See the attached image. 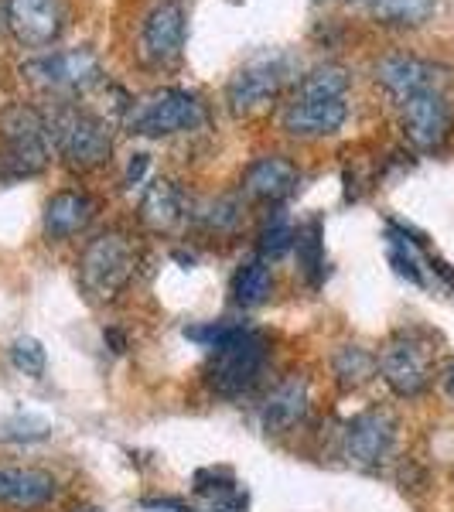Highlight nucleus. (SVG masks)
Instances as JSON below:
<instances>
[{
  "instance_id": "1",
  "label": "nucleus",
  "mask_w": 454,
  "mask_h": 512,
  "mask_svg": "<svg viewBox=\"0 0 454 512\" xmlns=\"http://www.w3.org/2000/svg\"><path fill=\"white\" fill-rule=\"evenodd\" d=\"M137 274V250L120 229L99 233L86 243L79 260V284L93 301H113Z\"/></svg>"
},
{
  "instance_id": "2",
  "label": "nucleus",
  "mask_w": 454,
  "mask_h": 512,
  "mask_svg": "<svg viewBox=\"0 0 454 512\" xmlns=\"http://www.w3.org/2000/svg\"><path fill=\"white\" fill-rule=\"evenodd\" d=\"M267 366V338L253 328L239 325L219 349H212L209 366H205V379L219 396H236L250 393L257 386V379Z\"/></svg>"
},
{
  "instance_id": "3",
  "label": "nucleus",
  "mask_w": 454,
  "mask_h": 512,
  "mask_svg": "<svg viewBox=\"0 0 454 512\" xmlns=\"http://www.w3.org/2000/svg\"><path fill=\"white\" fill-rule=\"evenodd\" d=\"M48 137H52L55 151L62 154V161L76 171H93L110 161L113 154L110 127L96 113L79 110V106H59L55 117L48 120Z\"/></svg>"
},
{
  "instance_id": "4",
  "label": "nucleus",
  "mask_w": 454,
  "mask_h": 512,
  "mask_svg": "<svg viewBox=\"0 0 454 512\" xmlns=\"http://www.w3.org/2000/svg\"><path fill=\"white\" fill-rule=\"evenodd\" d=\"M52 154L48 123L31 106H7L0 113V168L7 175L31 178L45 171Z\"/></svg>"
},
{
  "instance_id": "5",
  "label": "nucleus",
  "mask_w": 454,
  "mask_h": 512,
  "mask_svg": "<svg viewBox=\"0 0 454 512\" xmlns=\"http://www.w3.org/2000/svg\"><path fill=\"white\" fill-rule=\"evenodd\" d=\"M205 120L202 99L188 89H158L140 96L127 110V130L137 137H171L195 130Z\"/></svg>"
},
{
  "instance_id": "6",
  "label": "nucleus",
  "mask_w": 454,
  "mask_h": 512,
  "mask_svg": "<svg viewBox=\"0 0 454 512\" xmlns=\"http://www.w3.org/2000/svg\"><path fill=\"white\" fill-rule=\"evenodd\" d=\"M376 359H379V376H383V383L390 386L396 396H403V400H414V396H424L431 390L434 355H431V345L417 332H396Z\"/></svg>"
},
{
  "instance_id": "7",
  "label": "nucleus",
  "mask_w": 454,
  "mask_h": 512,
  "mask_svg": "<svg viewBox=\"0 0 454 512\" xmlns=\"http://www.w3.org/2000/svg\"><path fill=\"white\" fill-rule=\"evenodd\" d=\"M396 444V417L386 407L362 410L342 431V458L359 472H376L386 465Z\"/></svg>"
},
{
  "instance_id": "8",
  "label": "nucleus",
  "mask_w": 454,
  "mask_h": 512,
  "mask_svg": "<svg viewBox=\"0 0 454 512\" xmlns=\"http://www.w3.org/2000/svg\"><path fill=\"white\" fill-rule=\"evenodd\" d=\"M24 76L55 93H76V89H89L103 79L99 59L89 48H69V52L38 55V59L24 62Z\"/></svg>"
},
{
  "instance_id": "9",
  "label": "nucleus",
  "mask_w": 454,
  "mask_h": 512,
  "mask_svg": "<svg viewBox=\"0 0 454 512\" xmlns=\"http://www.w3.org/2000/svg\"><path fill=\"white\" fill-rule=\"evenodd\" d=\"M4 24L24 48H45L65 28V0H4Z\"/></svg>"
},
{
  "instance_id": "10",
  "label": "nucleus",
  "mask_w": 454,
  "mask_h": 512,
  "mask_svg": "<svg viewBox=\"0 0 454 512\" xmlns=\"http://www.w3.org/2000/svg\"><path fill=\"white\" fill-rule=\"evenodd\" d=\"M284 79H287V62L280 55H260V59L246 62L226 86L229 110L233 113L263 110L270 99H277Z\"/></svg>"
},
{
  "instance_id": "11",
  "label": "nucleus",
  "mask_w": 454,
  "mask_h": 512,
  "mask_svg": "<svg viewBox=\"0 0 454 512\" xmlns=\"http://www.w3.org/2000/svg\"><path fill=\"white\" fill-rule=\"evenodd\" d=\"M185 7L178 0H161L147 11L144 28H140V52L147 62L154 65H171L181 59V48H185Z\"/></svg>"
},
{
  "instance_id": "12",
  "label": "nucleus",
  "mask_w": 454,
  "mask_h": 512,
  "mask_svg": "<svg viewBox=\"0 0 454 512\" xmlns=\"http://www.w3.org/2000/svg\"><path fill=\"white\" fill-rule=\"evenodd\" d=\"M345 117H349V106L345 96L321 99V96H291V103L280 110V127L291 137L301 140H318L332 137L342 130Z\"/></svg>"
},
{
  "instance_id": "13",
  "label": "nucleus",
  "mask_w": 454,
  "mask_h": 512,
  "mask_svg": "<svg viewBox=\"0 0 454 512\" xmlns=\"http://www.w3.org/2000/svg\"><path fill=\"white\" fill-rule=\"evenodd\" d=\"M403 130H407L410 144L420 151H434L451 127V106L441 89H424V93L403 99Z\"/></svg>"
},
{
  "instance_id": "14",
  "label": "nucleus",
  "mask_w": 454,
  "mask_h": 512,
  "mask_svg": "<svg viewBox=\"0 0 454 512\" xmlns=\"http://www.w3.org/2000/svg\"><path fill=\"white\" fill-rule=\"evenodd\" d=\"M311 407V393H308V379L304 376H287L280 379L274 390L263 400V431L267 434H291L294 427L304 424Z\"/></svg>"
},
{
  "instance_id": "15",
  "label": "nucleus",
  "mask_w": 454,
  "mask_h": 512,
  "mask_svg": "<svg viewBox=\"0 0 454 512\" xmlns=\"http://www.w3.org/2000/svg\"><path fill=\"white\" fill-rule=\"evenodd\" d=\"M376 82L403 103L424 89H437V65L417 55H386L376 62Z\"/></svg>"
},
{
  "instance_id": "16",
  "label": "nucleus",
  "mask_w": 454,
  "mask_h": 512,
  "mask_svg": "<svg viewBox=\"0 0 454 512\" xmlns=\"http://www.w3.org/2000/svg\"><path fill=\"white\" fill-rule=\"evenodd\" d=\"M297 181H301V171H297L294 161L280 158V154H267V158H257L243 171V192L257 198V202H284L297 192Z\"/></svg>"
},
{
  "instance_id": "17",
  "label": "nucleus",
  "mask_w": 454,
  "mask_h": 512,
  "mask_svg": "<svg viewBox=\"0 0 454 512\" xmlns=\"http://www.w3.org/2000/svg\"><path fill=\"white\" fill-rule=\"evenodd\" d=\"M59 482L41 468L0 465V502L14 509H41L55 499Z\"/></svg>"
},
{
  "instance_id": "18",
  "label": "nucleus",
  "mask_w": 454,
  "mask_h": 512,
  "mask_svg": "<svg viewBox=\"0 0 454 512\" xmlns=\"http://www.w3.org/2000/svg\"><path fill=\"white\" fill-rule=\"evenodd\" d=\"M93 216H96L93 195L79 192V188L55 192L45 205V236L48 239H72L93 222Z\"/></svg>"
},
{
  "instance_id": "19",
  "label": "nucleus",
  "mask_w": 454,
  "mask_h": 512,
  "mask_svg": "<svg viewBox=\"0 0 454 512\" xmlns=\"http://www.w3.org/2000/svg\"><path fill=\"white\" fill-rule=\"evenodd\" d=\"M181 219H185V198H181L175 181H151L144 198H140V222L151 233H171V229H178Z\"/></svg>"
},
{
  "instance_id": "20",
  "label": "nucleus",
  "mask_w": 454,
  "mask_h": 512,
  "mask_svg": "<svg viewBox=\"0 0 454 512\" xmlns=\"http://www.w3.org/2000/svg\"><path fill=\"white\" fill-rule=\"evenodd\" d=\"M332 373L338 379V386L349 393L366 386L379 373V359L369 349H362V345H342L332 359Z\"/></svg>"
},
{
  "instance_id": "21",
  "label": "nucleus",
  "mask_w": 454,
  "mask_h": 512,
  "mask_svg": "<svg viewBox=\"0 0 454 512\" xmlns=\"http://www.w3.org/2000/svg\"><path fill=\"white\" fill-rule=\"evenodd\" d=\"M274 291V274H270L267 260H250L246 267L236 270L233 277V297L239 308H257Z\"/></svg>"
},
{
  "instance_id": "22",
  "label": "nucleus",
  "mask_w": 454,
  "mask_h": 512,
  "mask_svg": "<svg viewBox=\"0 0 454 512\" xmlns=\"http://www.w3.org/2000/svg\"><path fill=\"white\" fill-rule=\"evenodd\" d=\"M294 250H297V267H301L304 280H308L311 287H318L321 277H325V239H321V222H308V226L297 229Z\"/></svg>"
},
{
  "instance_id": "23",
  "label": "nucleus",
  "mask_w": 454,
  "mask_h": 512,
  "mask_svg": "<svg viewBox=\"0 0 454 512\" xmlns=\"http://www.w3.org/2000/svg\"><path fill=\"white\" fill-rule=\"evenodd\" d=\"M373 14L386 24H403V28H414L424 24L434 14V0H369Z\"/></svg>"
},
{
  "instance_id": "24",
  "label": "nucleus",
  "mask_w": 454,
  "mask_h": 512,
  "mask_svg": "<svg viewBox=\"0 0 454 512\" xmlns=\"http://www.w3.org/2000/svg\"><path fill=\"white\" fill-rule=\"evenodd\" d=\"M345 89H349V76H345L342 65H318V69H311L308 76L297 82L294 96L335 99V96H345Z\"/></svg>"
},
{
  "instance_id": "25",
  "label": "nucleus",
  "mask_w": 454,
  "mask_h": 512,
  "mask_svg": "<svg viewBox=\"0 0 454 512\" xmlns=\"http://www.w3.org/2000/svg\"><path fill=\"white\" fill-rule=\"evenodd\" d=\"M239 216H243V209H239L236 198H216V202H205L195 212V222L209 233H233L239 226Z\"/></svg>"
},
{
  "instance_id": "26",
  "label": "nucleus",
  "mask_w": 454,
  "mask_h": 512,
  "mask_svg": "<svg viewBox=\"0 0 454 512\" xmlns=\"http://www.w3.org/2000/svg\"><path fill=\"white\" fill-rule=\"evenodd\" d=\"M294 239H297V233H294L291 222L284 216H274L260 233V260H280L284 253L294 250Z\"/></svg>"
},
{
  "instance_id": "27",
  "label": "nucleus",
  "mask_w": 454,
  "mask_h": 512,
  "mask_svg": "<svg viewBox=\"0 0 454 512\" xmlns=\"http://www.w3.org/2000/svg\"><path fill=\"white\" fill-rule=\"evenodd\" d=\"M11 362L18 373L31 376V379H41L48 369V355L41 349L38 338H18V342L11 345Z\"/></svg>"
},
{
  "instance_id": "28",
  "label": "nucleus",
  "mask_w": 454,
  "mask_h": 512,
  "mask_svg": "<svg viewBox=\"0 0 454 512\" xmlns=\"http://www.w3.org/2000/svg\"><path fill=\"white\" fill-rule=\"evenodd\" d=\"M390 263L400 277H407L410 284H424V270H420L414 243H407V236H400L396 229H390Z\"/></svg>"
},
{
  "instance_id": "29",
  "label": "nucleus",
  "mask_w": 454,
  "mask_h": 512,
  "mask_svg": "<svg viewBox=\"0 0 454 512\" xmlns=\"http://www.w3.org/2000/svg\"><path fill=\"white\" fill-rule=\"evenodd\" d=\"M52 434V424L48 420H38V417H7L0 424V441H41V437Z\"/></svg>"
},
{
  "instance_id": "30",
  "label": "nucleus",
  "mask_w": 454,
  "mask_h": 512,
  "mask_svg": "<svg viewBox=\"0 0 454 512\" xmlns=\"http://www.w3.org/2000/svg\"><path fill=\"white\" fill-rule=\"evenodd\" d=\"M195 492L216 495V502H229L236 495V478L229 468H202L195 475Z\"/></svg>"
},
{
  "instance_id": "31",
  "label": "nucleus",
  "mask_w": 454,
  "mask_h": 512,
  "mask_svg": "<svg viewBox=\"0 0 454 512\" xmlns=\"http://www.w3.org/2000/svg\"><path fill=\"white\" fill-rule=\"evenodd\" d=\"M239 325H226V321H205V325H188L185 328V338H192V342H198L202 349H219L222 342H226L229 335L236 332Z\"/></svg>"
},
{
  "instance_id": "32",
  "label": "nucleus",
  "mask_w": 454,
  "mask_h": 512,
  "mask_svg": "<svg viewBox=\"0 0 454 512\" xmlns=\"http://www.w3.org/2000/svg\"><path fill=\"white\" fill-rule=\"evenodd\" d=\"M144 171H147V154H134L127 164V181L130 185H137L140 178H144Z\"/></svg>"
},
{
  "instance_id": "33",
  "label": "nucleus",
  "mask_w": 454,
  "mask_h": 512,
  "mask_svg": "<svg viewBox=\"0 0 454 512\" xmlns=\"http://www.w3.org/2000/svg\"><path fill=\"white\" fill-rule=\"evenodd\" d=\"M103 338L113 345V352H123V349H127V338H123L120 332H113V328H110V332H103Z\"/></svg>"
},
{
  "instance_id": "34",
  "label": "nucleus",
  "mask_w": 454,
  "mask_h": 512,
  "mask_svg": "<svg viewBox=\"0 0 454 512\" xmlns=\"http://www.w3.org/2000/svg\"><path fill=\"white\" fill-rule=\"evenodd\" d=\"M444 390L454 393V359L444 362Z\"/></svg>"
},
{
  "instance_id": "35",
  "label": "nucleus",
  "mask_w": 454,
  "mask_h": 512,
  "mask_svg": "<svg viewBox=\"0 0 454 512\" xmlns=\"http://www.w3.org/2000/svg\"><path fill=\"white\" fill-rule=\"evenodd\" d=\"M212 512H239V502H219Z\"/></svg>"
},
{
  "instance_id": "36",
  "label": "nucleus",
  "mask_w": 454,
  "mask_h": 512,
  "mask_svg": "<svg viewBox=\"0 0 454 512\" xmlns=\"http://www.w3.org/2000/svg\"><path fill=\"white\" fill-rule=\"evenodd\" d=\"M69 512H99V509H93V506H76V509H69Z\"/></svg>"
}]
</instances>
